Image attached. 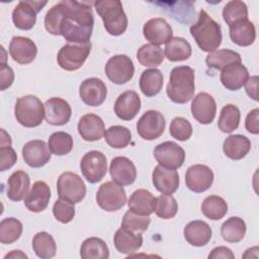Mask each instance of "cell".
<instances>
[{
	"mask_svg": "<svg viewBox=\"0 0 259 259\" xmlns=\"http://www.w3.org/2000/svg\"><path fill=\"white\" fill-rule=\"evenodd\" d=\"M72 115L70 104L63 98L52 97L45 103V119L52 125L68 123Z\"/></svg>",
	"mask_w": 259,
	"mask_h": 259,
	"instance_id": "18",
	"label": "cell"
},
{
	"mask_svg": "<svg viewBox=\"0 0 259 259\" xmlns=\"http://www.w3.org/2000/svg\"><path fill=\"white\" fill-rule=\"evenodd\" d=\"M59 198L71 203H79L86 195V186L82 178L74 172L62 173L57 181Z\"/></svg>",
	"mask_w": 259,
	"mask_h": 259,
	"instance_id": "6",
	"label": "cell"
},
{
	"mask_svg": "<svg viewBox=\"0 0 259 259\" xmlns=\"http://www.w3.org/2000/svg\"><path fill=\"white\" fill-rule=\"evenodd\" d=\"M94 25L92 8L87 2L62 0L47 12L45 27L53 35H62L71 44L90 41Z\"/></svg>",
	"mask_w": 259,
	"mask_h": 259,
	"instance_id": "1",
	"label": "cell"
},
{
	"mask_svg": "<svg viewBox=\"0 0 259 259\" xmlns=\"http://www.w3.org/2000/svg\"><path fill=\"white\" fill-rule=\"evenodd\" d=\"M191 113L194 119L201 124H209L217 113V103L213 97L206 93H198L191 102Z\"/></svg>",
	"mask_w": 259,
	"mask_h": 259,
	"instance_id": "15",
	"label": "cell"
},
{
	"mask_svg": "<svg viewBox=\"0 0 259 259\" xmlns=\"http://www.w3.org/2000/svg\"><path fill=\"white\" fill-rule=\"evenodd\" d=\"M189 30L195 42L203 52L217 51L222 44L221 25L203 9L199 11L197 21L190 26Z\"/></svg>",
	"mask_w": 259,
	"mask_h": 259,
	"instance_id": "2",
	"label": "cell"
},
{
	"mask_svg": "<svg viewBox=\"0 0 259 259\" xmlns=\"http://www.w3.org/2000/svg\"><path fill=\"white\" fill-rule=\"evenodd\" d=\"M113 243L115 249L121 254H132L137 252L143 245V236L141 233L132 232L120 227L114 234Z\"/></svg>",
	"mask_w": 259,
	"mask_h": 259,
	"instance_id": "28",
	"label": "cell"
},
{
	"mask_svg": "<svg viewBox=\"0 0 259 259\" xmlns=\"http://www.w3.org/2000/svg\"><path fill=\"white\" fill-rule=\"evenodd\" d=\"M143 34L150 44L160 46L167 44L172 38V28L170 24L162 17L149 19L143 27Z\"/></svg>",
	"mask_w": 259,
	"mask_h": 259,
	"instance_id": "17",
	"label": "cell"
},
{
	"mask_svg": "<svg viewBox=\"0 0 259 259\" xmlns=\"http://www.w3.org/2000/svg\"><path fill=\"white\" fill-rule=\"evenodd\" d=\"M246 224L239 217H231L221 227V235L228 243H238L243 240L246 234Z\"/></svg>",
	"mask_w": 259,
	"mask_h": 259,
	"instance_id": "37",
	"label": "cell"
},
{
	"mask_svg": "<svg viewBox=\"0 0 259 259\" xmlns=\"http://www.w3.org/2000/svg\"><path fill=\"white\" fill-rule=\"evenodd\" d=\"M245 127L250 134H253V135L259 134V109L258 108L251 110L247 114Z\"/></svg>",
	"mask_w": 259,
	"mask_h": 259,
	"instance_id": "51",
	"label": "cell"
},
{
	"mask_svg": "<svg viewBox=\"0 0 259 259\" xmlns=\"http://www.w3.org/2000/svg\"><path fill=\"white\" fill-rule=\"evenodd\" d=\"M15 257L16 258H27V255L22 253L20 250H13L10 253L6 254L4 258L6 259V258H15Z\"/></svg>",
	"mask_w": 259,
	"mask_h": 259,
	"instance_id": "56",
	"label": "cell"
},
{
	"mask_svg": "<svg viewBox=\"0 0 259 259\" xmlns=\"http://www.w3.org/2000/svg\"><path fill=\"white\" fill-rule=\"evenodd\" d=\"M192 50L190 44L183 37L172 36L166 44L164 55L170 62H181L189 59Z\"/></svg>",
	"mask_w": 259,
	"mask_h": 259,
	"instance_id": "34",
	"label": "cell"
},
{
	"mask_svg": "<svg viewBox=\"0 0 259 259\" xmlns=\"http://www.w3.org/2000/svg\"><path fill=\"white\" fill-rule=\"evenodd\" d=\"M240 118V109L234 104H227L221 110L218 120V126L223 133L231 134L238 128Z\"/></svg>",
	"mask_w": 259,
	"mask_h": 259,
	"instance_id": "41",
	"label": "cell"
},
{
	"mask_svg": "<svg viewBox=\"0 0 259 259\" xmlns=\"http://www.w3.org/2000/svg\"><path fill=\"white\" fill-rule=\"evenodd\" d=\"M80 168L84 178L89 183H97L103 179L107 172L106 157L99 151H89L82 157Z\"/></svg>",
	"mask_w": 259,
	"mask_h": 259,
	"instance_id": "10",
	"label": "cell"
},
{
	"mask_svg": "<svg viewBox=\"0 0 259 259\" xmlns=\"http://www.w3.org/2000/svg\"><path fill=\"white\" fill-rule=\"evenodd\" d=\"M73 138L65 132H56L49 138V148L52 154L64 156L69 154L73 149Z\"/></svg>",
	"mask_w": 259,
	"mask_h": 259,
	"instance_id": "44",
	"label": "cell"
},
{
	"mask_svg": "<svg viewBox=\"0 0 259 259\" xmlns=\"http://www.w3.org/2000/svg\"><path fill=\"white\" fill-rule=\"evenodd\" d=\"M154 157L162 167L176 170L183 165L185 152L183 148L175 142L167 141L155 147Z\"/></svg>",
	"mask_w": 259,
	"mask_h": 259,
	"instance_id": "12",
	"label": "cell"
},
{
	"mask_svg": "<svg viewBox=\"0 0 259 259\" xmlns=\"http://www.w3.org/2000/svg\"><path fill=\"white\" fill-rule=\"evenodd\" d=\"M14 115L18 123L25 127H35L45 117V104L34 95L21 96L16 100Z\"/></svg>",
	"mask_w": 259,
	"mask_h": 259,
	"instance_id": "5",
	"label": "cell"
},
{
	"mask_svg": "<svg viewBox=\"0 0 259 259\" xmlns=\"http://www.w3.org/2000/svg\"><path fill=\"white\" fill-rule=\"evenodd\" d=\"M137 59L142 66L155 68L160 66L164 61V52L158 46L146 44L138 50Z\"/></svg>",
	"mask_w": 259,
	"mask_h": 259,
	"instance_id": "40",
	"label": "cell"
},
{
	"mask_svg": "<svg viewBox=\"0 0 259 259\" xmlns=\"http://www.w3.org/2000/svg\"><path fill=\"white\" fill-rule=\"evenodd\" d=\"M213 182L212 170L202 164L190 166L185 174L186 186L195 193H200L207 190Z\"/></svg>",
	"mask_w": 259,
	"mask_h": 259,
	"instance_id": "14",
	"label": "cell"
},
{
	"mask_svg": "<svg viewBox=\"0 0 259 259\" xmlns=\"http://www.w3.org/2000/svg\"><path fill=\"white\" fill-rule=\"evenodd\" d=\"M194 71L189 66L174 67L170 73L166 92L171 101L184 104L194 95Z\"/></svg>",
	"mask_w": 259,
	"mask_h": 259,
	"instance_id": "3",
	"label": "cell"
},
{
	"mask_svg": "<svg viewBox=\"0 0 259 259\" xmlns=\"http://www.w3.org/2000/svg\"><path fill=\"white\" fill-rule=\"evenodd\" d=\"M150 223H151V219L149 215L138 214V213L132 211L131 209H128L122 218L121 227H123L132 232L142 233V232H145L146 230H148Z\"/></svg>",
	"mask_w": 259,
	"mask_h": 259,
	"instance_id": "47",
	"label": "cell"
},
{
	"mask_svg": "<svg viewBox=\"0 0 259 259\" xmlns=\"http://www.w3.org/2000/svg\"><path fill=\"white\" fill-rule=\"evenodd\" d=\"M0 146H11V138L3 128H1Z\"/></svg>",
	"mask_w": 259,
	"mask_h": 259,
	"instance_id": "55",
	"label": "cell"
},
{
	"mask_svg": "<svg viewBox=\"0 0 259 259\" xmlns=\"http://www.w3.org/2000/svg\"><path fill=\"white\" fill-rule=\"evenodd\" d=\"M51 199V188L45 181H36L31 189L24 197L26 208L32 212H40L45 210Z\"/></svg>",
	"mask_w": 259,
	"mask_h": 259,
	"instance_id": "24",
	"label": "cell"
},
{
	"mask_svg": "<svg viewBox=\"0 0 259 259\" xmlns=\"http://www.w3.org/2000/svg\"><path fill=\"white\" fill-rule=\"evenodd\" d=\"M97 14L103 21L106 31L114 36L122 34L127 28V17L118 0H98L93 2Z\"/></svg>",
	"mask_w": 259,
	"mask_h": 259,
	"instance_id": "4",
	"label": "cell"
},
{
	"mask_svg": "<svg viewBox=\"0 0 259 259\" xmlns=\"http://www.w3.org/2000/svg\"><path fill=\"white\" fill-rule=\"evenodd\" d=\"M205 63L209 68L222 71L224 68L231 64L242 63L240 54L235 51L222 49L209 53L205 58Z\"/></svg>",
	"mask_w": 259,
	"mask_h": 259,
	"instance_id": "36",
	"label": "cell"
},
{
	"mask_svg": "<svg viewBox=\"0 0 259 259\" xmlns=\"http://www.w3.org/2000/svg\"><path fill=\"white\" fill-rule=\"evenodd\" d=\"M204 217L211 221L223 219L228 212V204L226 200L218 195H209L205 197L200 206Z\"/></svg>",
	"mask_w": 259,
	"mask_h": 259,
	"instance_id": "38",
	"label": "cell"
},
{
	"mask_svg": "<svg viewBox=\"0 0 259 259\" xmlns=\"http://www.w3.org/2000/svg\"><path fill=\"white\" fill-rule=\"evenodd\" d=\"M31 244L32 249L38 258L50 259L56 255V242L53 236L47 232H39L35 234Z\"/></svg>",
	"mask_w": 259,
	"mask_h": 259,
	"instance_id": "39",
	"label": "cell"
},
{
	"mask_svg": "<svg viewBox=\"0 0 259 259\" xmlns=\"http://www.w3.org/2000/svg\"><path fill=\"white\" fill-rule=\"evenodd\" d=\"M109 173L112 180L122 186L131 185L137 178L135 164L126 157L118 156L111 160Z\"/></svg>",
	"mask_w": 259,
	"mask_h": 259,
	"instance_id": "21",
	"label": "cell"
},
{
	"mask_svg": "<svg viewBox=\"0 0 259 259\" xmlns=\"http://www.w3.org/2000/svg\"><path fill=\"white\" fill-rule=\"evenodd\" d=\"M96 202L105 211H116L126 202V194L122 185L107 181L101 184L96 193Z\"/></svg>",
	"mask_w": 259,
	"mask_h": 259,
	"instance_id": "8",
	"label": "cell"
},
{
	"mask_svg": "<svg viewBox=\"0 0 259 259\" xmlns=\"http://www.w3.org/2000/svg\"><path fill=\"white\" fill-rule=\"evenodd\" d=\"M46 4L47 1H19L12 11V21L15 27L21 30L31 29L36 22V14Z\"/></svg>",
	"mask_w": 259,
	"mask_h": 259,
	"instance_id": "9",
	"label": "cell"
},
{
	"mask_svg": "<svg viewBox=\"0 0 259 259\" xmlns=\"http://www.w3.org/2000/svg\"><path fill=\"white\" fill-rule=\"evenodd\" d=\"M209 259H218V258H223V259H234L235 255L233 254L232 250L230 248H227L225 246H219L212 249V251L208 255Z\"/></svg>",
	"mask_w": 259,
	"mask_h": 259,
	"instance_id": "54",
	"label": "cell"
},
{
	"mask_svg": "<svg viewBox=\"0 0 259 259\" xmlns=\"http://www.w3.org/2000/svg\"><path fill=\"white\" fill-rule=\"evenodd\" d=\"M77 128L81 138L87 142L98 141L105 133V125L102 118L94 113L83 115L79 119Z\"/></svg>",
	"mask_w": 259,
	"mask_h": 259,
	"instance_id": "25",
	"label": "cell"
},
{
	"mask_svg": "<svg viewBox=\"0 0 259 259\" xmlns=\"http://www.w3.org/2000/svg\"><path fill=\"white\" fill-rule=\"evenodd\" d=\"M163 80L164 77L160 70L155 68L145 70L140 77V89L145 96L153 97L161 91Z\"/></svg>",
	"mask_w": 259,
	"mask_h": 259,
	"instance_id": "33",
	"label": "cell"
},
{
	"mask_svg": "<svg viewBox=\"0 0 259 259\" xmlns=\"http://www.w3.org/2000/svg\"><path fill=\"white\" fill-rule=\"evenodd\" d=\"M22 157L24 162L31 168H40L51 160V151L49 146L41 140H32L27 142L22 148Z\"/></svg>",
	"mask_w": 259,
	"mask_h": 259,
	"instance_id": "19",
	"label": "cell"
},
{
	"mask_svg": "<svg viewBox=\"0 0 259 259\" xmlns=\"http://www.w3.org/2000/svg\"><path fill=\"white\" fill-rule=\"evenodd\" d=\"M229 27L230 37L234 44L240 47H248L255 41L256 29L249 19L238 21Z\"/></svg>",
	"mask_w": 259,
	"mask_h": 259,
	"instance_id": "32",
	"label": "cell"
},
{
	"mask_svg": "<svg viewBox=\"0 0 259 259\" xmlns=\"http://www.w3.org/2000/svg\"><path fill=\"white\" fill-rule=\"evenodd\" d=\"M165 125V117L161 112L157 110H148L138 120L137 132L142 139L153 141L162 136Z\"/></svg>",
	"mask_w": 259,
	"mask_h": 259,
	"instance_id": "13",
	"label": "cell"
},
{
	"mask_svg": "<svg viewBox=\"0 0 259 259\" xmlns=\"http://www.w3.org/2000/svg\"><path fill=\"white\" fill-rule=\"evenodd\" d=\"M53 214L57 221L63 224L70 223L75 217V206L67 200L59 198L53 206Z\"/></svg>",
	"mask_w": 259,
	"mask_h": 259,
	"instance_id": "49",
	"label": "cell"
},
{
	"mask_svg": "<svg viewBox=\"0 0 259 259\" xmlns=\"http://www.w3.org/2000/svg\"><path fill=\"white\" fill-rule=\"evenodd\" d=\"M177 210L178 204L172 195L161 194L160 196L156 197L155 212L159 218L163 220L172 219L176 215Z\"/></svg>",
	"mask_w": 259,
	"mask_h": 259,
	"instance_id": "46",
	"label": "cell"
},
{
	"mask_svg": "<svg viewBox=\"0 0 259 259\" xmlns=\"http://www.w3.org/2000/svg\"><path fill=\"white\" fill-rule=\"evenodd\" d=\"M91 52V44H67L57 56L59 66L66 71H76L82 67Z\"/></svg>",
	"mask_w": 259,
	"mask_h": 259,
	"instance_id": "7",
	"label": "cell"
},
{
	"mask_svg": "<svg viewBox=\"0 0 259 259\" xmlns=\"http://www.w3.org/2000/svg\"><path fill=\"white\" fill-rule=\"evenodd\" d=\"M183 235L187 243L194 247L205 246L211 239L212 231L209 225L203 221H192L183 230Z\"/></svg>",
	"mask_w": 259,
	"mask_h": 259,
	"instance_id": "27",
	"label": "cell"
},
{
	"mask_svg": "<svg viewBox=\"0 0 259 259\" xmlns=\"http://www.w3.org/2000/svg\"><path fill=\"white\" fill-rule=\"evenodd\" d=\"M245 89L250 98L258 101V76L249 77L245 83Z\"/></svg>",
	"mask_w": 259,
	"mask_h": 259,
	"instance_id": "53",
	"label": "cell"
},
{
	"mask_svg": "<svg viewBox=\"0 0 259 259\" xmlns=\"http://www.w3.org/2000/svg\"><path fill=\"white\" fill-rule=\"evenodd\" d=\"M29 186L30 178L28 174L22 170H17L7 180L6 195L12 201H20L27 195Z\"/></svg>",
	"mask_w": 259,
	"mask_h": 259,
	"instance_id": "29",
	"label": "cell"
},
{
	"mask_svg": "<svg viewBox=\"0 0 259 259\" xmlns=\"http://www.w3.org/2000/svg\"><path fill=\"white\" fill-rule=\"evenodd\" d=\"M0 81H1L2 91L9 88L14 81L13 70L4 63H1V67H0Z\"/></svg>",
	"mask_w": 259,
	"mask_h": 259,
	"instance_id": "52",
	"label": "cell"
},
{
	"mask_svg": "<svg viewBox=\"0 0 259 259\" xmlns=\"http://www.w3.org/2000/svg\"><path fill=\"white\" fill-rule=\"evenodd\" d=\"M141 109V99L134 90H127L118 95L114 103V112L122 120H132Z\"/></svg>",
	"mask_w": 259,
	"mask_h": 259,
	"instance_id": "22",
	"label": "cell"
},
{
	"mask_svg": "<svg viewBox=\"0 0 259 259\" xmlns=\"http://www.w3.org/2000/svg\"><path fill=\"white\" fill-rule=\"evenodd\" d=\"M223 18L229 26L238 21L248 19V7L243 1H229L223 8Z\"/></svg>",
	"mask_w": 259,
	"mask_h": 259,
	"instance_id": "45",
	"label": "cell"
},
{
	"mask_svg": "<svg viewBox=\"0 0 259 259\" xmlns=\"http://www.w3.org/2000/svg\"><path fill=\"white\" fill-rule=\"evenodd\" d=\"M79 95L86 105L99 106L106 98L107 89L101 79L87 78L79 87Z\"/></svg>",
	"mask_w": 259,
	"mask_h": 259,
	"instance_id": "16",
	"label": "cell"
},
{
	"mask_svg": "<svg viewBox=\"0 0 259 259\" xmlns=\"http://www.w3.org/2000/svg\"><path fill=\"white\" fill-rule=\"evenodd\" d=\"M17 160L15 151L10 146H0V171L10 169Z\"/></svg>",
	"mask_w": 259,
	"mask_h": 259,
	"instance_id": "50",
	"label": "cell"
},
{
	"mask_svg": "<svg viewBox=\"0 0 259 259\" xmlns=\"http://www.w3.org/2000/svg\"><path fill=\"white\" fill-rule=\"evenodd\" d=\"M155 188L162 194H173L179 187V175L176 170L157 165L152 173Z\"/></svg>",
	"mask_w": 259,
	"mask_h": 259,
	"instance_id": "23",
	"label": "cell"
},
{
	"mask_svg": "<svg viewBox=\"0 0 259 259\" xmlns=\"http://www.w3.org/2000/svg\"><path fill=\"white\" fill-rule=\"evenodd\" d=\"M127 206L128 209L138 214L150 215L155 211L156 197L147 189H138L131 195Z\"/></svg>",
	"mask_w": 259,
	"mask_h": 259,
	"instance_id": "30",
	"label": "cell"
},
{
	"mask_svg": "<svg viewBox=\"0 0 259 259\" xmlns=\"http://www.w3.org/2000/svg\"><path fill=\"white\" fill-rule=\"evenodd\" d=\"M222 84L231 91L241 89L249 78L248 69L242 63H235L227 66L221 71Z\"/></svg>",
	"mask_w": 259,
	"mask_h": 259,
	"instance_id": "26",
	"label": "cell"
},
{
	"mask_svg": "<svg viewBox=\"0 0 259 259\" xmlns=\"http://www.w3.org/2000/svg\"><path fill=\"white\" fill-rule=\"evenodd\" d=\"M22 231V223L17 219H3L0 223V242L2 244H12L20 238Z\"/></svg>",
	"mask_w": 259,
	"mask_h": 259,
	"instance_id": "43",
	"label": "cell"
},
{
	"mask_svg": "<svg viewBox=\"0 0 259 259\" xmlns=\"http://www.w3.org/2000/svg\"><path fill=\"white\" fill-rule=\"evenodd\" d=\"M169 133L175 140L187 141L192 135V125L184 117L178 116L172 119L169 127Z\"/></svg>",
	"mask_w": 259,
	"mask_h": 259,
	"instance_id": "48",
	"label": "cell"
},
{
	"mask_svg": "<svg viewBox=\"0 0 259 259\" xmlns=\"http://www.w3.org/2000/svg\"><path fill=\"white\" fill-rule=\"evenodd\" d=\"M250 150L251 142L243 135H231L225 139L223 144L225 155L232 160L243 159Z\"/></svg>",
	"mask_w": 259,
	"mask_h": 259,
	"instance_id": "31",
	"label": "cell"
},
{
	"mask_svg": "<svg viewBox=\"0 0 259 259\" xmlns=\"http://www.w3.org/2000/svg\"><path fill=\"white\" fill-rule=\"evenodd\" d=\"M9 54L13 61L20 65L31 63L37 54L36 45L28 37L13 36L9 44Z\"/></svg>",
	"mask_w": 259,
	"mask_h": 259,
	"instance_id": "20",
	"label": "cell"
},
{
	"mask_svg": "<svg viewBox=\"0 0 259 259\" xmlns=\"http://www.w3.org/2000/svg\"><path fill=\"white\" fill-rule=\"evenodd\" d=\"M105 142L114 149L125 148L132 140L131 131L122 125H112L104 133Z\"/></svg>",
	"mask_w": 259,
	"mask_h": 259,
	"instance_id": "42",
	"label": "cell"
},
{
	"mask_svg": "<svg viewBox=\"0 0 259 259\" xmlns=\"http://www.w3.org/2000/svg\"><path fill=\"white\" fill-rule=\"evenodd\" d=\"M80 256L83 259H107L109 257V250L102 239L90 237L82 243Z\"/></svg>",
	"mask_w": 259,
	"mask_h": 259,
	"instance_id": "35",
	"label": "cell"
},
{
	"mask_svg": "<svg viewBox=\"0 0 259 259\" xmlns=\"http://www.w3.org/2000/svg\"><path fill=\"white\" fill-rule=\"evenodd\" d=\"M105 74L112 83L121 85L133 78L135 66L130 57L125 55H115L107 61Z\"/></svg>",
	"mask_w": 259,
	"mask_h": 259,
	"instance_id": "11",
	"label": "cell"
}]
</instances>
